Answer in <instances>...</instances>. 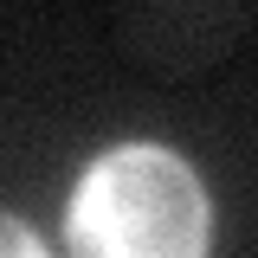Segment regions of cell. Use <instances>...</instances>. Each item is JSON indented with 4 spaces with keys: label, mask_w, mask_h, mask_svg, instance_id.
<instances>
[{
    "label": "cell",
    "mask_w": 258,
    "mask_h": 258,
    "mask_svg": "<svg viewBox=\"0 0 258 258\" xmlns=\"http://www.w3.org/2000/svg\"><path fill=\"white\" fill-rule=\"evenodd\" d=\"M0 258H45V245H39L13 213H0Z\"/></svg>",
    "instance_id": "cell-2"
},
{
    "label": "cell",
    "mask_w": 258,
    "mask_h": 258,
    "mask_svg": "<svg viewBox=\"0 0 258 258\" xmlns=\"http://www.w3.org/2000/svg\"><path fill=\"white\" fill-rule=\"evenodd\" d=\"M78 258H207V194L168 149H110L71 200Z\"/></svg>",
    "instance_id": "cell-1"
}]
</instances>
